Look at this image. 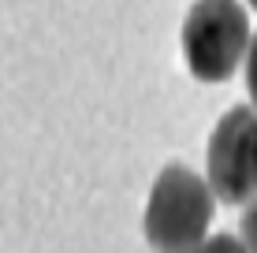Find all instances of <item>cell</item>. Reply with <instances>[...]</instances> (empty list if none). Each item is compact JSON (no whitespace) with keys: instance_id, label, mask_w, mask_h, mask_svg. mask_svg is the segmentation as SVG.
I'll return each instance as SVG.
<instances>
[{"instance_id":"52a82bcc","label":"cell","mask_w":257,"mask_h":253,"mask_svg":"<svg viewBox=\"0 0 257 253\" xmlns=\"http://www.w3.org/2000/svg\"><path fill=\"white\" fill-rule=\"evenodd\" d=\"M250 4H253V8H257V0H250Z\"/></svg>"},{"instance_id":"8992f818","label":"cell","mask_w":257,"mask_h":253,"mask_svg":"<svg viewBox=\"0 0 257 253\" xmlns=\"http://www.w3.org/2000/svg\"><path fill=\"white\" fill-rule=\"evenodd\" d=\"M246 90L257 104V38L250 41V52H246Z\"/></svg>"},{"instance_id":"277c9868","label":"cell","mask_w":257,"mask_h":253,"mask_svg":"<svg viewBox=\"0 0 257 253\" xmlns=\"http://www.w3.org/2000/svg\"><path fill=\"white\" fill-rule=\"evenodd\" d=\"M242 246H246V253H257V197L242 212Z\"/></svg>"},{"instance_id":"5b68a950","label":"cell","mask_w":257,"mask_h":253,"mask_svg":"<svg viewBox=\"0 0 257 253\" xmlns=\"http://www.w3.org/2000/svg\"><path fill=\"white\" fill-rule=\"evenodd\" d=\"M198 253H246V246H242V242H235L231 234H212Z\"/></svg>"},{"instance_id":"6da1fadb","label":"cell","mask_w":257,"mask_h":253,"mask_svg":"<svg viewBox=\"0 0 257 253\" xmlns=\"http://www.w3.org/2000/svg\"><path fill=\"white\" fill-rule=\"evenodd\" d=\"M212 223V186L198 171L168 164L146 201V238L157 253H198Z\"/></svg>"},{"instance_id":"7a4b0ae2","label":"cell","mask_w":257,"mask_h":253,"mask_svg":"<svg viewBox=\"0 0 257 253\" xmlns=\"http://www.w3.org/2000/svg\"><path fill=\"white\" fill-rule=\"evenodd\" d=\"M250 41V19L238 0H198L183 23V56L201 82H227Z\"/></svg>"},{"instance_id":"3957f363","label":"cell","mask_w":257,"mask_h":253,"mask_svg":"<svg viewBox=\"0 0 257 253\" xmlns=\"http://www.w3.org/2000/svg\"><path fill=\"white\" fill-rule=\"evenodd\" d=\"M209 186L224 205H242L257 194V108L224 112L209 138Z\"/></svg>"}]
</instances>
